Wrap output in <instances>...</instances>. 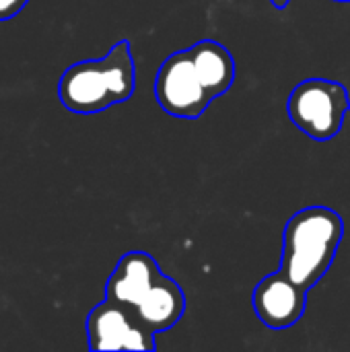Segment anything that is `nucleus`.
Masks as SVG:
<instances>
[{
	"label": "nucleus",
	"instance_id": "nucleus-4",
	"mask_svg": "<svg viewBox=\"0 0 350 352\" xmlns=\"http://www.w3.org/2000/svg\"><path fill=\"white\" fill-rule=\"evenodd\" d=\"M155 97L163 111L184 120L200 118L215 101L202 85L188 50L163 60L155 80Z\"/></svg>",
	"mask_w": 350,
	"mask_h": 352
},
{
	"label": "nucleus",
	"instance_id": "nucleus-10",
	"mask_svg": "<svg viewBox=\"0 0 350 352\" xmlns=\"http://www.w3.org/2000/svg\"><path fill=\"white\" fill-rule=\"evenodd\" d=\"M29 0H0V21H8L17 16Z\"/></svg>",
	"mask_w": 350,
	"mask_h": 352
},
{
	"label": "nucleus",
	"instance_id": "nucleus-8",
	"mask_svg": "<svg viewBox=\"0 0 350 352\" xmlns=\"http://www.w3.org/2000/svg\"><path fill=\"white\" fill-rule=\"evenodd\" d=\"M184 311H186L184 289L167 274L159 276L151 293L134 309L140 322L155 334L171 330L184 318Z\"/></svg>",
	"mask_w": 350,
	"mask_h": 352
},
{
	"label": "nucleus",
	"instance_id": "nucleus-6",
	"mask_svg": "<svg viewBox=\"0 0 350 352\" xmlns=\"http://www.w3.org/2000/svg\"><path fill=\"white\" fill-rule=\"evenodd\" d=\"M307 293L283 270L262 278L254 289V311L270 330H287L295 326L307 307Z\"/></svg>",
	"mask_w": 350,
	"mask_h": 352
},
{
	"label": "nucleus",
	"instance_id": "nucleus-11",
	"mask_svg": "<svg viewBox=\"0 0 350 352\" xmlns=\"http://www.w3.org/2000/svg\"><path fill=\"white\" fill-rule=\"evenodd\" d=\"M270 2H272V6H274V8L285 10V8L289 6V2H291V0H270Z\"/></svg>",
	"mask_w": 350,
	"mask_h": 352
},
{
	"label": "nucleus",
	"instance_id": "nucleus-7",
	"mask_svg": "<svg viewBox=\"0 0 350 352\" xmlns=\"http://www.w3.org/2000/svg\"><path fill=\"white\" fill-rule=\"evenodd\" d=\"M161 274L163 272L151 254L128 252L120 258L105 283V299L118 301L134 311Z\"/></svg>",
	"mask_w": 350,
	"mask_h": 352
},
{
	"label": "nucleus",
	"instance_id": "nucleus-9",
	"mask_svg": "<svg viewBox=\"0 0 350 352\" xmlns=\"http://www.w3.org/2000/svg\"><path fill=\"white\" fill-rule=\"evenodd\" d=\"M188 52L202 85L212 99L225 95L233 87L235 60L223 43L215 39H200L192 47H188Z\"/></svg>",
	"mask_w": 350,
	"mask_h": 352
},
{
	"label": "nucleus",
	"instance_id": "nucleus-5",
	"mask_svg": "<svg viewBox=\"0 0 350 352\" xmlns=\"http://www.w3.org/2000/svg\"><path fill=\"white\" fill-rule=\"evenodd\" d=\"M155 336L130 307L111 299H103L87 316L91 351H155Z\"/></svg>",
	"mask_w": 350,
	"mask_h": 352
},
{
	"label": "nucleus",
	"instance_id": "nucleus-1",
	"mask_svg": "<svg viewBox=\"0 0 350 352\" xmlns=\"http://www.w3.org/2000/svg\"><path fill=\"white\" fill-rule=\"evenodd\" d=\"M134 89L136 64L130 43L122 39L101 60L68 66L60 76L58 97L68 111L89 116L128 101Z\"/></svg>",
	"mask_w": 350,
	"mask_h": 352
},
{
	"label": "nucleus",
	"instance_id": "nucleus-2",
	"mask_svg": "<svg viewBox=\"0 0 350 352\" xmlns=\"http://www.w3.org/2000/svg\"><path fill=\"white\" fill-rule=\"evenodd\" d=\"M344 235L342 217L328 206H309L285 227L281 270L311 291L330 270Z\"/></svg>",
	"mask_w": 350,
	"mask_h": 352
},
{
	"label": "nucleus",
	"instance_id": "nucleus-3",
	"mask_svg": "<svg viewBox=\"0 0 350 352\" xmlns=\"http://www.w3.org/2000/svg\"><path fill=\"white\" fill-rule=\"evenodd\" d=\"M287 111L305 136L326 142L342 130L344 116L350 111L349 91L338 80L307 78L293 89Z\"/></svg>",
	"mask_w": 350,
	"mask_h": 352
},
{
	"label": "nucleus",
	"instance_id": "nucleus-12",
	"mask_svg": "<svg viewBox=\"0 0 350 352\" xmlns=\"http://www.w3.org/2000/svg\"><path fill=\"white\" fill-rule=\"evenodd\" d=\"M338 2H350V0H338Z\"/></svg>",
	"mask_w": 350,
	"mask_h": 352
}]
</instances>
